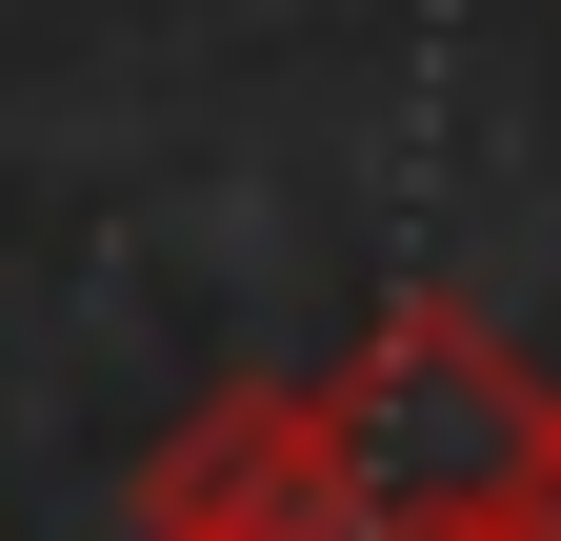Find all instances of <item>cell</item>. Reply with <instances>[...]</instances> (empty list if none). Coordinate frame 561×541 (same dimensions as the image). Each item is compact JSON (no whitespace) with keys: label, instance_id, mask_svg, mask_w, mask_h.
Masks as SVG:
<instances>
[{"label":"cell","instance_id":"obj_2","mask_svg":"<svg viewBox=\"0 0 561 541\" xmlns=\"http://www.w3.org/2000/svg\"><path fill=\"white\" fill-rule=\"evenodd\" d=\"M140 541H381V502H362V461H341L321 381H241V401H201L161 441Z\"/></svg>","mask_w":561,"mask_h":541},{"label":"cell","instance_id":"obj_1","mask_svg":"<svg viewBox=\"0 0 561 541\" xmlns=\"http://www.w3.org/2000/svg\"><path fill=\"white\" fill-rule=\"evenodd\" d=\"M541 401H561V381H522L461 301H381V321H362V361L321 381V422H341V461H362V502H381V521H421V502L522 482Z\"/></svg>","mask_w":561,"mask_h":541}]
</instances>
